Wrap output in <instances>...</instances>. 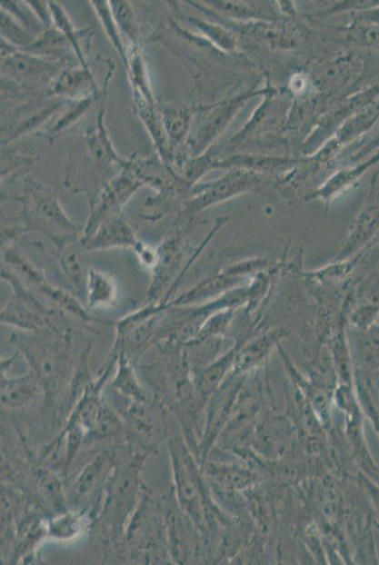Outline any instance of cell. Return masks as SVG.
Instances as JSON below:
<instances>
[{"instance_id":"obj_27","label":"cell","mask_w":379,"mask_h":565,"mask_svg":"<svg viewBox=\"0 0 379 565\" xmlns=\"http://www.w3.org/2000/svg\"><path fill=\"white\" fill-rule=\"evenodd\" d=\"M2 40L20 50L26 49L35 41L27 29L22 27L10 14L2 10Z\"/></svg>"},{"instance_id":"obj_26","label":"cell","mask_w":379,"mask_h":565,"mask_svg":"<svg viewBox=\"0 0 379 565\" xmlns=\"http://www.w3.org/2000/svg\"><path fill=\"white\" fill-rule=\"evenodd\" d=\"M110 6L121 35L135 42L138 25L132 4L125 2V0H114V2H110Z\"/></svg>"},{"instance_id":"obj_33","label":"cell","mask_w":379,"mask_h":565,"mask_svg":"<svg viewBox=\"0 0 379 565\" xmlns=\"http://www.w3.org/2000/svg\"><path fill=\"white\" fill-rule=\"evenodd\" d=\"M79 521L72 517L60 519L53 525V532L56 537L68 538L79 530Z\"/></svg>"},{"instance_id":"obj_5","label":"cell","mask_w":379,"mask_h":565,"mask_svg":"<svg viewBox=\"0 0 379 565\" xmlns=\"http://www.w3.org/2000/svg\"><path fill=\"white\" fill-rule=\"evenodd\" d=\"M58 64L38 56L16 50V47L2 40V73L18 84H34L53 78Z\"/></svg>"},{"instance_id":"obj_32","label":"cell","mask_w":379,"mask_h":565,"mask_svg":"<svg viewBox=\"0 0 379 565\" xmlns=\"http://www.w3.org/2000/svg\"><path fill=\"white\" fill-rule=\"evenodd\" d=\"M210 471L213 472V475L216 478V480L220 481V482L234 487H243L246 485L251 479V476L244 471L230 467L224 469H214Z\"/></svg>"},{"instance_id":"obj_13","label":"cell","mask_w":379,"mask_h":565,"mask_svg":"<svg viewBox=\"0 0 379 565\" xmlns=\"http://www.w3.org/2000/svg\"><path fill=\"white\" fill-rule=\"evenodd\" d=\"M287 333L276 329L264 335L241 345L235 357V373H242L261 364L271 352L274 345H279Z\"/></svg>"},{"instance_id":"obj_21","label":"cell","mask_w":379,"mask_h":565,"mask_svg":"<svg viewBox=\"0 0 379 565\" xmlns=\"http://www.w3.org/2000/svg\"><path fill=\"white\" fill-rule=\"evenodd\" d=\"M68 47H71L70 43L60 31L47 29L35 39L33 45L22 51L42 58H63Z\"/></svg>"},{"instance_id":"obj_12","label":"cell","mask_w":379,"mask_h":565,"mask_svg":"<svg viewBox=\"0 0 379 565\" xmlns=\"http://www.w3.org/2000/svg\"><path fill=\"white\" fill-rule=\"evenodd\" d=\"M50 93L56 96L71 100H79L91 95L96 96V85L89 69L70 67L61 72Z\"/></svg>"},{"instance_id":"obj_19","label":"cell","mask_w":379,"mask_h":565,"mask_svg":"<svg viewBox=\"0 0 379 565\" xmlns=\"http://www.w3.org/2000/svg\"><path fill=\"white\" fill-rule=\"evenodd\" d=\"M379 162V152L366 163L359 166L344 170L333 176L317 193L316 197L322 198L324 201H331L334 197L343 193L358 178L374 164Z\"/></svg>"},{"instance_id":"obj_24","label":"cell","mask_w":379,"mask_h":565,"mask_svg":"<svg viewBox=\"0 0 379 565\" xmlns=\"http://www.w3.org/2000/svg\"><path fill=\"white\" fill-rule=\"evenodd\" d=\"M95 98L96 96L91 95L79 100H72L62 117L49 128L46 138L52 141L56 139L67 128L79 121L89 111Z\"/></svg>"},{"instance_id":"obj_1","label":"cell","mask_w":379,"mask_h":565,"mask_svg":"<svg viewBox=\"0 0 379 565\" xmlns=\"http://www.w3.org/2000/svg\"><path fill=\"white\" fill-rule=\"evenodd\" d=\"M18 201L21 226L49 239L58 249L83 237L85 226L66 214L55 189L27 178Z\"/></svg>"},{"instance_id":"obj_14","label":"cell","mask_w":379,"mask_h":565,"mask_svg":"<svg viewBox=\"0 0 379 565\" xmlns=\"http://www.w3.org/2000/svg\"><path fill=\"white\" fill-rule=\"evenodd\" d=\"M118 294L115 278L106 272L91 267L88 274L85 306L89 312L113 305Z\"/></svg>"},{"instance_id":"obj_25","label":"cell","mask_w":379,"mask_h":565,"mask_svg":"<svg viewBox=\"0 0 379 565\" xmlns=\"http://www.w3.org/2000/svg\"><path fill=\"white\" fill-rule=\"evenodd\" d=\"M93 7L97 14L99 20L103 23L104 29L105 30L107 36L111 40L114 46L116 48L121 59L125 65L128 64V56H126V49L124 46L121 33L117 27L116 22L114 18L110 2H103V0H95L91 2Z\"/></svg>"},{"instance_id":"obj_4","label":"cell","mask_w":379,"mask_h":565,"mask_svg":"<svg viewBox=\"0 0 379 565\" xmlns=\"http://www.w3.org/2000/svg\"><path fill=\"white\" fill-rule=\"evenodd\" d=\"M248 97V94H244L218 103L211 110H206V114L198 120L187 140L186 148L193 157L200 156L212 144Z\"/></svg>"},{"instance_id":"obj_20","label":"cell","mask_w":379,"mask_h":565,"mask_svg":"<svg viewBox=\"0 0 379 565\" xmlns=\"http://www.w3.org/2000/svg\"><path fill=\"white\" fill-rule=\"evenodd\" d=\"M126 56H128V64L125 66L129 68L131 80L136 90V95H138L140 101H144L140 103L139 106L155 105L153 92H151L148 83L145 63L138 46L134 45L130 53H126Z\"/></svg>"},{"instance_id":"obj_9","label":"cell","mask_w":379,"mask_h":565,"mask_svg":"<svg viewBox=\"0 0 379 565\" xmlns=\"http://www.w3.org/2000/svg\"><path fill=\"white\" fill-rule=\"evenodd\" d=\"M88 253L82 238L63 246L58 253L59 275L66 282L68 291L78 297L85 305L91 268L88 263Z\"/></svg>"},{"instance_id":"obj_36","label":"cell","mask_w":379,"mask_h":565,"mask_svg":"<svg viewBox=\"0 0 379 565\" xmlns=\"http://www.w3.org/2000/svg\"><path fill=\"white\" fill-rule=\"evenodd\" d=\"M377 148H379V131L371 139V141L366 143L365 145L362 146V148L359 150L356 155L354 156V160H361L364 156L368 155L369 153H371L372 151Z\"/></svg>"},{"instance_id":"obj_7","label":"cell","mask_w":379,"mask_h":565,"mask_svg":"<svg viewBox=\"0 0 379 565\" xmlns=\"http://www.w3.org/2000/svg\"><path fill=\"white\" fill-rule=\"evenodd\" d=\"M257 262L245 263L237 265L230 270L224 271L220 274L214 275L198 284L189 291L183 293L178 298L167 303L168 306H186L196 302L214 298L218 294L229 291L244 281L247 273L258 270Z\"/></svg>"},{"instance_id":"obj_34","label":"cell","mask_w":379,"mask_h":565,"mask_svg":"<svg viewBox=\"0 0 379 565\" xmlns=\"http://www.w3.org/2000/svg\"><path fill=\"white\" fill-rule=\"evenodd\" d=\"M43 493L46 499L52 501V502H60L62 498V488L60 481L54 476H45L41 482Z\"/></svg>"},{"instance_id":"obj_28","label":"cell","mask_w":379,"mask_h":565,"mask_svg":"<svg viewBox=\"0 0 379 565\" xmlns=\"http://www.w3.org/2000/svg\"><path fill=\"white\" fill-rule=\"evenodd\" d=\"M221 12L238 18L262 17L263 6L254 3L244 2H218L212 3Z\"/></svg>"},{"instance_id":"obj_37","label":"cell","mask_w":379,"mask_h":565,"mask_svg":"<svg viewBox=\"0 0 379 565\" xmlns=\"http://www.w3.org/2000/svg\"><path fill=\"white\" fill-rule=\"evenodd\" d=\"M357 22H365L379 25V6L367 9L358 15Z\"/></svg>"},{"instance_id":"obj_30","label":"cell","mask_w":379,"mask_h":565,"mask_svg":"<svg viewBox=\"0 0 379 565\" xmlns=\"http://www.w3.org/2000/svg\"><path fill=\"white\" fill-rule=\"evenodd\" d=\"M355 40L370 49L379 51V25L365 22H357L352 28Z\"/></svg>"},{"instance_id":"obj_31","label":"cell","mask_w":379,"mask_h":565,"mask_svg":"<svg viewBox=\"0 0 379 565\" xmlns=\"http://www.w3.org/2000/svg\"><path fill=\"white\" fill-rule=\"evenodd\" d=\"M105 460L98 458L83 472L77 485L80 495L84 496L93 490L105 470Z\"/></svg>"},{"instance_id":"obj_23","label":"cell","mask_w":379,"mask_h":565,"mask_svg":"<svg viewBox=\"0 0 379 565\" xmlns=\"http://www.w3.org/2000/svg\"><path fill=\"white\" fill-rule=\"evenodd\" d=\"M237 395V390L232 389L226 390L221 392L215 398L211 410L208 428H207V440L212 441L214 436L218 433L220 428L224 425L225 421L229 419L231 411L233 410L234 403Z\"/></svg>"},{"instance_id":"obj_10","label":"cell","mask_w":379,"mask_h":565,"mask_svg":"<svg viewBox=\"0 0 379 565\" xmlns=\"http://www.w3.org/2000/svg\"><path fill=\"white\" fill-rule=\"evenodd\" d=\"M82 240L89 253L118 248L135 250L141 243L132 223L122 213L107 219L94 233L86 238L82 237Z\"/></svg>"},{"instance_id":"obj_6","label":"cell","mask_w":379,"mask_h":565,"mask_svg":"<svg viewBox=\"0 0 379 565\" xmlns=\"http://www.w3.org/2000/svg\"><path fill=\"white\" fill-rule=\"evenodd\" d=\"M185 230L176 225L156 249V261L153 268V282L149 289L150 299H159L162 292L172 284L184 259ZM167 295V294H166Z\"/></svg>"},{"instance_id":"obj_8","label":"cell","mask_w":379,"mask_h":565,"mask_svg":"<svg viewBox=\"0 0 379 565\" xmlns=\"http://www.w3.org/2000/svg\"><path fill=\"white\" fill-rule=\"evenodd\" d=\"M176 488L186 510L196 520L201 517L200 481L192 458L179 442L171 447Z\"/></svg>"},{"instance_id":"obj_3","label":"cell","mask_w":379,"mask_h":565,"mask_svg":"<svg viewBox=\"0 0 379 565\" xmlns=\"http://www.w3.org/2000/svg\"><path fill=\"white\" fill-rule=\"evenodd\" d=\"M264 178L246 170H232L217 181L193 188L191 199L185 204L180 219L191 223L201 213L241 193L257 191Z\"/></svg>"},{"instance_id":"obj_35","label":"cell","mask_w":379,"mask_h":565,"mask_svg":"<svg viewBox=\"0 0 379 565\" xmlns=\"http://www.w3.org/2000/svg\"><path fill=\"white\" fill-rule=\"evenodd\" d=\"M31 10L35 12L45 27H50L53 23L52 13H50L48 3L46 2H26Z\"/></svg>"},{"instance_id":"obj_2","label":"cell","mask_w":379,"mask_h":565,"mask_svg":"<svg viewBox=\"0 0 379 565\" xmlns=\"http://www.w3.org/2000/svg\"><path fill=\"white\" fill-rule=\"evenodd\" d=\"M145 185L137 161L130 160L89 202L90 214L85 225L83 238L94 233L107 219L121 214L124 205Z\"/></svg>"},{"instance_id":"obj_22","label":"cell","mask_w":379,"mask_h":565,"mask_svg":"<svg viewBox=\"0 0 379 565\" xmlns=\"http://www.w3.org/2000/svg\"><path fill=\"white\" fill-rule=\"evenodd\" d=\"M240 346L241 344H237L198 375V388L202 394L210 395L218 388L227 371L234 365Z\"/></svg>"},{"instance_id":"obj_15","label":"cell","mask_w":379,"mask_h":565,"mask_svg":"<svg viewBox=\"0 0 379 565\" xmlns=\"http://www.w3.org/2000/svg\"><path fill=\"white\" fill-rule=\"evenodd\" d=\"M160 116L172 151L183 143L191 131L193 110L166 105L161 109Z\"/></svg>"},{"instance_id":"obj_18","label":"cell","mask_w":379,"mask_h":565,"mask_svg":"<svg viewBox=\"0 0 379 565\" xmlns=\"http://www.w3.org/2000/svg\"><path fill=\"white\" fill-rule=\"evenodd\" d=\"M48 5L50 13H52L53 22L55 25V29L60 31L67 38L70 43L71 48L79 59L81 66L89 69L82 46L83 39L86 36L87 32H78L77 30H75L71 19L59 4L55 2H48Z\"/></svg>"},{"instance_id":"obj_29","label":"cell","mask_w":379,"mask_h":565,"mask_svg":"<svg viewBox=\"0 0 379 565\" xmlns=\"http://www.w3.org/2000/svg\"><path fill=\"white\" fill-rule=\"evenodd\" d=\"M190 22L196 25V28L204 33L212 42L220 47L229 50L234 47V41L229 33L214 24H210L199 18L191 17Z\"/></svg>"},{"instance_id":"obj_17","label":"cell","mask_w":379,"mask_h":565,"mask_svg":"<svg viewBox=\"0 0 379 565\" xmlns=\"http://www.w3.org/2000/svg\"><path fill=\"white\" fill-rule=\"evenodd\" d=\"M36 379L34 375L9 378L3 370L2 401L5 405L16 408L27 403L36 391Z\"/></svg>"},{"instance_id":"obj_11","label":"cell","mask_w":379,"mask_h":565,"mask_svg":"<svg viewBox=\"0 0 379 565\" xmlns=\"http://www.w3.org/2000/svg\"><path fill=\"white\" fill-rule=\"evenodd\" d=\"M362 69L358 56L342 55L319 65L314 73V83L321 91L335 92L355 80Z\"/></svg>"},{"instance_id":"obj_16","label":"cell","mask_w":379,"mask_h":565,"mask_svg":"<svg viewBox=\"0 0 379 565\" xmlns=\"http://www.w3.org/2000/svg\"><path fill=\"white\" fill-rule=\"evenodd\" d=\"M377 221H379V199L371 203L360 215L343 249L337 255L336 262L344 261L355 252L367 239L370 230H373Z\"/></svg>"}]
</instances>
